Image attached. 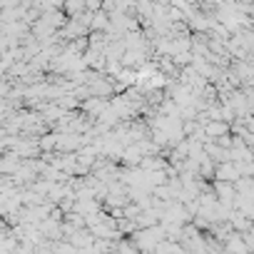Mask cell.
Wrapping results in <instances>:
<instances>
[{
  "label": "cell",
  "instance_id": "cell-1",
  "mask_svg": "<svg viewBox=\"0 0 254 254\" xmlns=\"http://www.w3.org/2000/svg\"><path fill=\"white\" fill-rule=\"evenodd\" d=\"M80 107H82V112L87 115V120H97L105 110H107V100L105 97H85V100H80Z\"/></svg>",
  "mask_w": 254,
  "mask_h": 254
},
{
  "label": "cell",
  "instance_id": "cell-2",
  "mask_svg": "<svg viewBox=\"0 0 254 254\" xmlns=\"http://www.w3.org/2000/svg\"><path fill=\"white\" fill-rule=\"evenodd\" d=\"M212 180L214 182H229V185H234L239 180V172H237L234 162H219V165H214Z\"/></svg>",
  "mask_w": 254,
  "mask_h": 254
},
{
  "label": "cell",
  "instance_id": "cell-3",
  "mask_svg": "<svg viewBox=\"0 0 254 254\" xmlns=\"http://www.w3.org/2000/svg\"><path fill=\"white\" fill-rule=\"evenodd\" d=\"M202 132H204L207 140H217V137H222V135H227V132H232V130H229V125L222 122V120H207V122L202 125Z\"/></svg>",
  "mask_w": 254,
  "mask_h": 254
},
{
  "label": "cell",
  "instance_id": "cell-4",
  "mask_svg": "<svg viewBox=\"0 0 254 254\" xmlns=\"http://www.w3.org/2000/svg\"><path fill=\"white\" fill-rule=\"evenodd\" d=\"M43 3V8H55V5H60V0H40Z\"/></svg>",
  "mask_w": 254,
  "mask_h": 254
},
{
  "label": "cell",
  "instance_id": "cell-5",
  "mask_svg": "<svg viewBox=\"0 0 254 254\" xmlns=\"http://www.w3.org/2000/svg\"><path fill=\"white\" fill-rule=\"evenodd\" d=\"M92 254H112V252H92Z\"/></svg>",
  "mask_w": 254,
  "mask_h": 254
}]
</instances>
